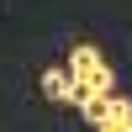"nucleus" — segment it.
<instances>
[{
    "mask_svg": "<svg viewBox=\"0 0 132 132\" xmlns=\"http://www.w3.org/2000/svg\"><path fill=\"white\" fill-rule=\"evenodd\" d=\"M74 106H79V116H85L90 127H106V122H132V101H127L122 90H101V95H79Z\"/></svg>",
    "mask_w": 132,
    "mask_h": 132,
    "instance_id": "2",
    "label": "nucleus"
},
{
    "mask_svg": "<svg viewBox=\"0 0 132 132\" xmlns=\"http://www.w3.org/2000/svg\"><path fill=\"white\" fill-rule=\"evenodd\" d=\"M42 95H48V101H74L69 74H63V69H48V74H42Z\"/></svg>",
    "mask_w": 132,
    "mask_h": 132,
    "instance_id": "3",
    "label": "nucleus"
},
{
    "mask_svg": "<svg viewBox=\"0 0 132 132\" xmlns=\"http://www.w3.org/2000/svg\"><path fill=\"white\" fill-rule=\"evenodd\" d=\"M63 74H69V85H74V101H79V95L116 90V69L101 58V48H95V42H74V48H69V63H63Z\"/></svg>",
    "mask_w": 132,
    "mask_h": 132,
    "instance_id": "1",
    "label": "nucleus"
},
{
    "mask_svg": "<svg viewBox=\"0 0 132 132\" xmlns=\"http://www.w3.org/2000/svg\"><path fill=\"white\" fill-rule=\"evenodd\" d=\"M122 132H132V122H127V127H122Z\"/></svg>",
    "mask_w": 132,
    "mask_h": 132,
    "instance_id": "4",
    "label": "nucleus"
}]
</instances>
